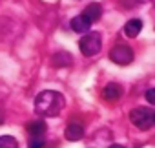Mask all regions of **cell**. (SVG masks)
<instances>
[{
	"mask_svg": "<svg viewBox=\"0 0 155 148\" xmlns=\"http://www.w3.org/2000/svg\"><path fill=\"white\" fill-rule=\"evenodd\" d=\"M66 101L62 93L55 90H44L35 99V113L38 117H55L62 112Z\"/></svg>",
	"mask_w": 155,
	"mask_h": 148,
	"instance_id": "1",
	"label": "cell"
},
{
	"mask_svg": "<svg viewBox=\"0 0 155 148\" xmlns=\"http://www.w3.org/2000/svg\"><path fill=\"white\" fill-rule=\"evenodd\" d=\"M130 121L139 130H150L155 124V113L151 108H135L130 113Z\"/></svg>",
	"mask_w": 155,
	"mask_h": 148,
	"instance_id": "2",
	"label": "cell"
},
{
	"mask_svg": "<svg viewBox=\"0 0 155 148\" xmlns=\"http://www.w3.org/2000/svg\"><path fill=\"white\" fill-rule=\"evenodd\" d=\"M79 48H81L82 55H86V57H93V55H97V53L101 51V48H102V39H101V35H99L97 31L86 33V35L81 39Z\"/></svg>",
	"mask_w": 155,
	"mask_h": 148,
	"instance_id": "3",
	"label": "cell"
},
{
	"mask_svg": "<svg viewBox=\"0 0 155 148\" xmlns=\"http://www.w3.org/2000/svg\"><path fill=\"white\" fill-rule=\"evenodd\" d=\"M110 59L119 66H128L133 60V49L126 44H117L110 51Z\"/></svg>",
	"mask_w": 155,
	"mask_h": 148,
	"instance_id": "4",
	"label": "cell"
},
{
	"mask_svg": "<svg viewBox=\"0 0 155 148\" xmlns=\"http://www.w3.org/2000/svg\"><path fill=\"white\" fill-rule=\"evenodd\" d=\"M120 95H122V88H120L117 82H110V84H106L104 90H102V97H104L108 103H115V101H119Z\"/></svg>",
	"mask_w": 155,
	"mask_h": 148,
	"instance_id": "5",
	"label": "cell"
},
{
	"mask_svg": "<svg viewBox=\"0 0 155 148\" xmlns=\"http://www.w3.org/2000/svg\"><path fill=\"white\" fill-rule=\"evenodd\" d=\"M90 28H91V22H90L82 13L77 15V17L71 20V29H73L75 33H82V35H84V33L90 31Z\"/></svg>",
	"mask_w": 155,
	"mask_h": 148,
	"instance_id": "6",
	"label": "cell"
},
{
	"mask_svg": "<svg viewBox=\"0 0 155 148\" xmlns=\"http://www.w3.org/2000/svg\"><path fill=\"white\" fill-rule=\"evenodd\" d=\"M64 135H66L68 141H79V139H82V135H84V126H82L81 123H71V124H68Z\"/></svg>",
	"mask_w": 155,
	"mask_h": 148,
	"instance_id": "7",
	"label": "cell"
},
{
	"mask_svg": "<svg viewBox=\"0 0 155 148\" xmlns=\"http://www.w3.org/2000/svg\"><path fill=\"white\" fill-rule=\"evenodd\" d=\"M140 29H142V20H140V18H131V20H128L126 26H124V35L130 37V39H135V37L140 33Z\"/></svg>",
	"mask_w": 155,
	"mask_h": 148,
	"instance_id": "8",
	"label": "cell"
},
{
	"mask_svg": "<svg viewBox=\"0 0 155 148\" xmlns=\"http://www.w3.org/2000/svg\"><path fill=\"white\" fill-rule=\"evenodd\" d=\"M51 62H53L55 68H64V66H71L73 57H71L68 51H58V53H55V55L51 57Z\"/></svg>",
	"mask_w": 155,
	"mask_h": 148,
	"instance_id": "9",
	"label": "cell"
},
{
	"mask_svg": "<svg viewBox=\"0 0 155 148\" xmlns=\"http://www.w3.org/2000/svg\"><path fill=\"white\" fill-rule=\"evenodd\" d=\"M91 24L95 22V20H99L101 18V15H102V8H101V4H90L86 9H84V13H82Z\"/></svg>",
	"mask_w": 155,
	"mask_h": 148,
	"instance_id": "10",
	"label": "cell"
},
{
	"mask_svg": "<svg viewBox=\"0 0 155 148\" xmlns=\"http://www.w3.org/2000/svg\"><path fill=\"white\" fill-rule=\"evenodd\" d=\"M46 130H48V126H46V123H44V121H33V123H29V124H28L29 137H33V135H44V133H46Z\"/></svg>",
	"mask_w": 155,
	"mask_h": 148,
	"instance_id": "11",
	"label": "cell"
},
{
	"mask_svg": "<svg viewBox=\"0 0 155 148\" xmlns=\"http://www.w3.org/2000/svg\"><path fill=\"white\" fill-rule=\"evenodd\" d=\"M0 148H18V143L11 135H0Z\"/></svg>",
	"mask_w": 155,
	"mask_h": 148,
	"instance_id": "12",
	"label": "cell"
},
{
	"mask_svg": "<svg viewBox=\"0 0 155 148\" xmlns=\"http://www.w3.org/2000/svg\"><path fill=\"white\" fill-rule=\"evenodd\" d=\"M28 146H29V148H44V146H46L44 135H33V137H29Z\"/></svg>",
	"mask_w": 155,
	"mask_h": 148,
	"instance_id": "13",
	"label": "cell"
},
{
	"mask_svg": "<svg viewBox=\"0 0 155 148\" xmlns=\"http://www.w3.org/2000/svg\"><path fill=\"white\" fill-rule=\"evenodd\" d=\"M146 101H148L150 104L155 103V90H153V88H150V90L146 92Z\"/></svg>",
	"mask_w": 155,
	"mask_h": 148,
	"instance_id": "14",
	"label": "cell"
},
{
	"mask_svg": "<svg viewBox=\"0 0 155 148\" xmlns=\"http://www.w3.org/2000/svg\"><path fill=\"white\" fill-rule=\"evenodd\" d=\"M110 148H124V146H122V144H111Z\"/></svg>",
	"mask_w": 155,
	"mask_h": 148,
	"instance_id": "15",
	"label": "cell"
}]
</instances>
